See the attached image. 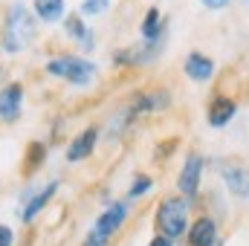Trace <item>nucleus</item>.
Masks as SVG:
<instances>
[{
  "label": "nucleus",
  "instance_id": "1",
  "mask_svg": "<svg viewBox=\"0 0 249 246\" xmlns=\"http://www.w3.org/2000/svg\"><path fill=\"white\" fill-rule=\"evenodd\" d=\"M35 18L29 15V9L26 6H12L9 9V15H6V26H3V38H0V44H3V50L6 53H20V50H26V44H32V38H35Z\"/></svg>",
  "mask_w": 249,
  "mask_h": 246
},
{
  "label": "nucleus",
  "instance_id": "2",
  "mask_svg": "<svg viewBox=\"0 0 249 246\" xmlns=\"http://www.w3.org/2000/svg\"><path fill=\"white\" fill-rule=\"evenodd\" d=\"M157 226H160V232H162L165 238H171V241L180 238L188 226L186 200H177V197L162 200V206H160V211H157Z\"/></svg>",
  "mask_w": 249,
  "mask_h": 246
},
{
  "label": "nucleus",
  "instance_id": "3",
  "mask_svg": "<svg viewBox=\"0 0 249 246\" xmlns=\"http://www.w3.org/2000/svg\"><path fill=\"white\" fill-rule=\"evenodd\" d=\"M47 70H50V75H61L67 81H72V84H90V78H93V72H96V67L90 61H81V58H70V55H64V58H53V61L47 64Z\"/></svg>",
  "mask_w": 249,
  "mask_h": 246
},
{
  "label": "nucleus",
  "instance_id": "4",
  "mask_svg": "<svg viewBox=\"0 0 249 246\" xmlns=\"http://www.w3.org/2000/svg\"><path fill=\"white\" fill-rule=\"evenodd\" d=\"M220 174H223V183L229 185V191L235 197H249V168L247 165L229 159V162L220 165Z\"/></svg>",
  "mask_w": 249,
  "mask_h": 246
},
{
  "label": "nucleus",
  "instance_id": "5",
  "mask_svg": "<svg viewBox=\"0 0 249 246\" xmlns=\"http://www.w3.org/2000/svg\"><path fill=\"white\" fill-rule=\"evenodd\" d=\"M20 102H23V87L20 84H9L0 93V119L3 122H15L20 113Z\"/></svg>",
  "mask_w": 249,
  "mask_h": 246
},
{
  "label": "nucleus",
  "instance_id": "6",
  "mask_svg": "<svg viewBox=\"0 0 249 246\" xmlns=\"http://www.w3.org/2000/svg\"><path fill=\"white\" fill-rule=\"evenodd\" d=\"M200 174H203V159L197 154H191L186 159V168L180 174V191L186 197H194L197 194V185H200Z\"/></svg>",
  "mask_w": 249,
  "mask_h": 246
},
{
  "label": "nucleus",
  "instance_id": "7",
  "mask_svg": "<svg viewBox=\"0 0 249 246\" xmlns=\"http://www.w3.org/2000/svg\"><path fill=\"white\" fill-rule=\"evenodd\" d=\"M188 244L191 246H214L217 244V229H214V220L209 217H200L191 232H188Z\"/></svg>",
  "mask_w": 249,
  "mask_h": 246
},
{
  "label": "nucleus",
  "instance_id": "8",
  "mask_svg": "<svg viewBox=\"0 0 249 246\" xmlns=\"http://www.w3.org/2000/svg\"><path fill=\"white\" fill-rule=\"evenodd\" d=\"M186 75L191 81H209L212 75H214V64L212 58H206V55H200V53H191L186 58Z\"/></svg>",
  "mask_w": 249,
  "mask_h": 246
},
{
  "label": "nucleus",
  "instance_id": "9",
  "mask_svg": "<svg viewBox=\"0 0 249 246\" xmlns=\"http://www.w3.org/2000/svg\"><path fill=\"white\" fill-rule=\"evenodd\" d=\"M124 217H127V209H124V203H113L107 211H102V217H99V223H96V229L102 232V235H113L119 226L124 223Z\"/></svg>",
  "mask_w": 249,
  "mask_h": 246
},
{
  "label": "nucleus",
  "instance_id": "10",
  "mask_svg": "<svg viewBox=\"0 0 249 246\" xmlns=\"http://www.w3.org/2000/svg\"><path fill=\"white\" fill-rule=\"evenodd\" d=\"M232 116H235V102H232V99L217 96V99L209 105V124H212V127H223V124H229L232 122Z\"/></svg>",
  "mask_w": 249,
  "mask_h": 246
},
{
  "label": "nucleus",
  "instance_id": "11",
  "mask_svg": "<svg viewBox=\"0 0 249 246\" xmlns=\"http://www.w3.org/2000/svg\"><path fill=\"white\" fill-rule=\"evenodd\" d=\"M96 127H90V130H84L81 136H75L72 139V145H70V151H67V159L70 162H81L84 157H90V151H93V145H96Z\"/></svg>",
  "mask_w": 249,
  "mask_h": 246
},
{
  "label": "nucleus",
  "instance_id": "12",
  "mask_svg": "<svg viewBox=\"0 0 249 246\" xmlns=\"http://www.w3.org/2000/svg\"><path fill=\"white\" fill-rule=\"evenodd\" d=\"M55 188H58V183H47L41 191H38V194H35V197H32V200H29V206L23 209V220H26V223H29V220H35V214H38V211H41V209L53 200Z\"/></svg>",
  "mask_w": 249,
  "mask_h": 246
},
{
  "label": "nucleus",
  "instance_id": "13",
  "mask_svg": "<svg viewBox=\"0 0 249 246\" xmlns=\"http://www.w3.org/2000/svg\"><path fill=\"white\" fill-rule=\"evenodd\" d=\"M67 32H70L72 38H78L84 50H93V32H90V29H87V26L81 23V18H78V15L67 18Z\"/></svg>",
  "mask_w": 249,
  "mask_h": 246
},
{
  "label": "nucleus",
  "instance_id": "14",
  "mask_svg": "<svg viewBox=\"0 0 249 246\" xmlns=\"http://www.w3.org/2000/svg\"><path fill=\"white\" fill-rule=\"evenodd\" d=\"M35 12L41 20H58L64 15V0H35Z\"/></svg>",
  "mask_w": 249,
  "mask_h": 246
},
{
  "label": "nucleus",
  "instance_id": "15",
  "mask_svg": "<svg viewBox=\"0 0 249 246\" xmlns=\"http://www.w3.org/2000/svg\"><path fill=\"white\" fill-rule=\"evenodd\" d=\"M160 32H162L160 12H157V9H148V15H145V23H142V35H145L148 41H157V38H160Z\"/></svg>",
  "mask_w": 249,
  "mask_h": 246
},
{
  "label": "nucleus",
  "instance_id": "16",
  "mask_svg": "<svg viewBox=\"0 0 249 246\" xmlns=\"http://www.w3.org/2000/svg\"><path fill=\"white\" fill-rule=\"evenodd\" d=\"M44 154H47V148H44V145H38V142H32V145H29V151H26V165H23V174H26V177L41 165Z\"/></svg>",
  "mask_w": 249,
  "mask_h": 246
},
{
  "label": "nucleus",
  "instance_id": "17",
  "mask_svg": "<svg viewBox=\"0 0 249 246\" xmlns=\"http://www.w3.org/2000/svg\"><path fill=\"white\" fill-rule=\"evenodd\" d=\"M105 9H107V0H84V6H81L84 15H99Z\"/></svg>",
  "mask_w": 249,
  "mask_h": 246
},
{
  "label": "nucleus",
  "instance_id": "18",
  "mask_svg": "<svg viewBox=\"0 0 249 246\" xmlns=\"http://www.w3.org/2000/svg\"><path fill=\"white\" fill-rule=\"evenodd\" d=\"M148 188H151V180H148V177H136L133 185H130V197H139V194H145Z\"/></svg>",
  "mask_w": 249,
  "mask_h": 246
},
{
  "label": "nucleus",
  "instance_id": "19",
  "mask_svg": "<svg viewBox=\"0 0 249 246\" xmlns=\"http://www.w3.org/2000/svg\"><path fill=\"white\" fill-rule=\"evenodd\" d=\"M84 246H107V235H102L99 229H93V232L84 238Z\"/></svg>",
  "mask_w": 249,
  "mask_h": 246
},
{
  "label": "nucleus",
  "instance_id": "20",
  "mask_svg": "<svg viewBox=\"0 0 249 246\" xmlns=\"http://www.w3.org/2000/svg\"><path fill=\"white\" fill-rule=\"evenodd\" d=\"M0 246H12V229L0 226Z\"/></svg>",
  "mask_w": 249,
  "mask_h": 246
},
{
  "label": "nucleus",
  "instance_id": "21",
  "mask_svg": "<svg viewBox=\"0 0 249 246\" xmlns=\"http://www.w3.org/2000/svg\"><path fill=\"white\" fill-rule=\"evenodd\" d=\"M200 3H203L206 9H223V6H226L229 0H200Z\"/></svg>",
  "mask_w": 249,
  "mask_h": 246
},
{
  "label": "nucleus",
  "instance_id": "22",
  "mask_svg": "<svg viewBox=\"0 0 249 246\" xmlns=\"http://www.w3.org/2000/svg\"><path fill=\"white\" fill-rule=\"evenodd\" d=\"M148 246H171V238H165V235H160V238H154Z\"/></svg>",
  "mask_w": 249,
  "mask_h": 246
},
{
  "label": "nucleus",
  "instance_id": "23",
  "mask_svg": "<svg viewBox=\"0 0 249 246\" xmlns=\"http://www.w3.org/2000/svg\"><path fill=\"white\" fill-rule=\"evenodd\" d=\"M214 246H217V244H214Z\"/></svg>",
  "mask_w": 249,
  "mask_h": 246
}]
</instances>
